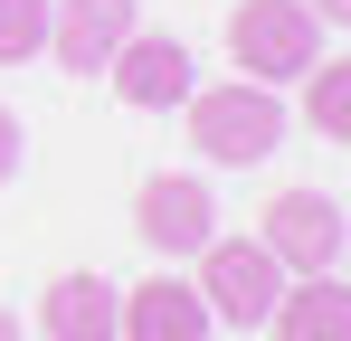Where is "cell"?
I'll return each instance as SVG.
<instances>
[{"mask_svg": "<svg viewBox=\"0 0 351 341\" xmlns=\"http://www.w3.org/2000/svg\"><path fill=\"white\" fill-rule=\"evenodd\" d=\"M180 123H190V152L219 162V170H256L276 142H285L276 86H247V76H228V86H190V95H180Z\"/></svg>", "mask_w": 351, "mask_h": 341, "instance_id": "1", "label": "cell"}, {"mask_svg": "<svg viewBox=\"0 0 351 341\" xmlns=\"http://www.w3.org/2000/svg\"><path fill=\"white\" fill-rule=\"evenodd\" d=\"M190 266H199L190 284H199L209 323H228V332H266V313H276V294H285V266H276L256 237H228V227H219Z\"/></svg>", "mask_w": 351, "mask_h": 341, "instance_id": "2", "label": "cell"}, {"mask_svg": "<svg viewBox=\"0 0 351 341\" xmlns=\"http://www.w3.org/2000/svg\"><path fill=\"white\" fill-rule=\"evenodd\" d=\"M228 57H237L247 86H285V76H304V66L323 57L313 10H304V0H237V10H228Z\"/></svg>", "mask_w": 351, "mask_h": 341, "instance_id": "3", "label": "cell"}, {"mask_svg": "<svg viewBox=\"0 0 351 341\" xmlns=\"http://www.w3.org/2000/svg\"><path fill=\"white\" fill-rule=\"evenodd\" d=\"M256 247H266L285 275H342V247H351L342 199H332V190H276L266 218H256Z\"/></svg>", "mask_w": 351, "mask_h": 341, "instance_id": "4", "label": "cell"}, {"mask_svg": "<svg viewBox=\"0 0 351 341\" xmlns=\"http://www.w3.org/2000/svg\"><path fill=\"white\" fill-rule=\"evenodd\" d=\"M133 227H143V247L180 266V256H199L209 237H219V199H209V180H190V170H152L143 190H133Z\"/></svg>", "mask_w": 351, "mask_h": 341, "instance_id": "5", "label": "cell"}, {"mask_svg": "<svg viewBox=\"0 0 351 341\" xmlns=\"http://www.w3.org/2000/svg\"><path fill=\"white\" fill-rule=\"evenodd\" d=\"M105 86H114L133 114H180V95L199 86V57L180 48V38H143V29H133V38L105 57Z\"/></svg>", "mask_w": 351, "mask_h": 341, "instance_id": "6", "label": "cell"}, {"mask_svg": "<svg viewBox=\"0 0 351 341\" xmlns=\"http://www.w3.org/2000/svg\"><path fill=\"white\" fill-rule=\"evenodd\" d=\"M133 0H48V57L66 76H105V57L133 38Z\"/></svg>", "mask_w": 351, "mask_h": 341, "instance_id": "7", "label": "cell"}, {"mask_svg": "<svg viewBox=\"0 0 351 341\" xmlns=\"http://www.w3.org/2000/svg\"><path fill=\"white\" fill-rule=\"evenodd\" d=\"M123 313V341H209L219 323H209V303H199V284H180L171 266L152 284H133V294H114Z\"/></svg>", "mask_w": 351, "mask_h": 341, "instance_id": "8", "label": "cell"}, {"mask_svg": "<svg viewBox=\"0 0 351 341\" xmlns=\"http://www.w3.org/2000/svg\"><path fill=\"white\" fill-rule=\"evenodd\" d=\"M266 332L276 341H351V284L342 275H285Z\"/></svg>", "mask_w": 351, "mask_h": 341, "instance_id": "9", "label": "cell"}, {"mask_svg": "<svg viewBox=\"0 0 351 341\" xmlns=\"http://www.w3.org/2000/svg\"><path fill=\"white\" fill-rule=\"evenodd\" d=\"M38 332H48V341H123L114 284H105V275H58L48 294H38Z\"/></svg>", "mask_w": 351, "mask_h": 341, "instance_id": "10", "label": "cell"}, {"mask_svg": "<svg viewBox=\"0 0 351 341\" xmlns=\"http://www.w3.org/2000/svg\"><path fill=\"white\" fill-rule=\"evenodd\" d=\"M304 123L323 142H351V57H313L304 66Z\"/></svg>", "mask_w": 351, "mask_h": 341, "instance_id": "11", "label": "cell"}, {"mask_svg": "<svg viewBox=\"0 0 351 341\" xmlns=\"http://www.w3.org/2000/svg\"><path fill=\"white\" fill-rule=\"evenodd\" d=\"M48 57V0H0V66Z\"/></svg>", "mask_w": 351, "mask_h": 341, "instance_id": "12", "label": "cell"}, {"mask_svg": "<svg viewBox=\"0 0 351 341\" xmlns=\"http://www.w3.org/2000/svg\"><path fill=\"white\" fill-rule=\"evenodd\" d=\"M10 180H19V114L0 105V190H10Z\"/></svg>", "mask_w": 351, "mask_h": 341, "instance_id": "13", "label": "cell"}, {"mask_svg": "<svg viewBox=\"0 0 351 341\" xmlns=\"http://www.w3.org/2000/svg\"><path fill=\"white\" fill-rule=\"evenodd\" d=\"M304 10H313L323 29H342V19H351V0H304Z\"/></svg>", "mask_w": 351, "mask_h": 341, "instance_id": "14", "label": "cell"}, {"mask_svg": "<svg viewBox=\"0 0 351 341\" xmlns=\"http://www.w3.org/2000/svg\"><path fill=\"white\" fill-rule=\"evenodd\" d=\"M0 341H19V323H10V313H0Z\"/></svg>", "mask_w": 351, "mask_h": 341, "instance_id": "15", "label": "cell"}]
</instances>
